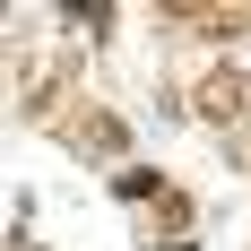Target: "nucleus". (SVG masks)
<instances>
[{
    "label": "nucleus",
    "mask_w": 251,
    "mask_h": 251,
    "mask_svg": "<svg viewBox=\"0 0 251 251\" xmlns=\"http://www.w3.org/2000/svg\"><path fill=\"white\" fill-rule=\"evenodd\" d=\"M191 104H200L208 122H226V130H234V122L251 113V78H243V70H208V78H200V96H191Z\"/></svg>",
    "instance_id": "f257e3e1"
},
{
    "label": "nucleus",
    "mask_w": 251,
    "mask_h": 251,
    "mask_svg": "<svg viewBox=\"0 0 251 251\" xmlns=\"http://www.w3.org/2000/svg\"><path fill=\"white\" fill-rule=\"evenodd\" d=\"M165 18H191L208 44H226V35H243V26H251V18H234V9H165Z\"/></svg>",
    "instance_id": "f03ea898"
}]
</instances>
